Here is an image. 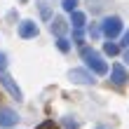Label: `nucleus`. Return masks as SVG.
Instances as JSON below:
<instances>
[{
	"mask_svg": "<svg viewBox=\"0 0 129 129\" xmlns=\"http://www.w3.org/2000/svg\"><path fill=\"white\" fill-rule=\"evenodd\" d=\"M0 85H3L7 92H10L12 99H17V101H21V89L14 85V80L10 78V75H5V73H0Z\"/></svg>",
	"mask_w": 129,
	"mask_h": 129,
	"instance_id": "obj_6",
	"label": "nucleus"
},
{
	"mask_svg": "<svg viewBox=\"0 0 129 129\" xmlns=\"http://www.w3.org/2000/svg\"><path fill=\"white\" fill-rule=\"evenodd\" d=\"M5 66H7V59H5V54H0V73L5 71Z\"/></svg>",
	"mask_w": 129,
	"mask_h": 129,
	"instance_id": "obj_17",
	"label": "nucleus"
},
{
	"mask_svg": "<svg viewBox=\"0 0 129 129\" xmlns=\"http://www.w3.org/2000/svg\"><path fill=\"white\" fill-rule=\"evenodd\" d=\"M17 122H19V115L12 108H0V127L10 129V127H14Z\"/></svg>",
	"mask_w": 129,
	"mask_h": 129,
	"instance_id": "obj_5",
	"label": "nucleus"
},
{
	"mask_svg": "<svg viewBox=\"0 0 129 129\" xmlns=\"http://www.w3.org/2000/svg\"><path fill=\"white\" fill-rule=\"evenodd\" d=\"M124 61H127V63H129V49H127V52H124Z\"/></svg>",
	"mask_w": 129,
	"mask_h": 129,
	"instance_id": "obj_19",
	"label": "nucleus"
},
{
	"mask_svg": "<svg viewBox=\"0 0 129 129\" xmlns=\"http://www.w3.org/2000/svg\"><path fill=\"white\" fill-rule=\"evenodd\" d=\"M38 10H40V17L42 19H52V10H49V5H47V0H38Z\"/></svg>",
	"mask_w": 129,
	"mask_h": 129,
	"instance_id": "obj_10",
	"label": "nucleus"
},
{
	"mask_svg": "<svg viewBox=\"0 0 129 129\" xmlns=\"http://www.w3.org/2000/svg\"><path fill=\"white\" fill-rule=\"evenodd\" d=\"M122 45H124V47H127V49H129V31H127V33H124V35H122Z\"/></svg>",
	"mask_w": 129,
	"mask_h": 129,
	"instance_id": "obj_18",
	"label": "nucleus"
},
{
	"mask_svg": "<svg viewBox=\"0 0 129 129\" xmlns=\"http://www.w3.org/2000/svg\"><path fill=\"white\" fill-rule=\"evenodd\" d=\"M80 54H82V59L87 61V66L92 68L96 75H106V73H108V63H106V61L96 54L92 47H82V49H80Z\"/></svg>",
	"mask_w": 129,
	"mask_h": 129,
	"instance_id": "obj_1",
	"label": "nucleus"
},
{
	"mask_svg": "<svg viewBox=\"0 0 129 129\" xmlns=\"http://www.w3.org/2000/svg\"><path fill=\"white\" fill-rule=\"evenodd\" d=\"M96 129H110V127H106V124H99V127H96Z\"/></svg>",
	"mask_w": 129,
	"mask_h": 129,
	"instance_id": "obj_20",
	"label": "nucleus"
},
{
	"mask_svg": "<svg viewBox=\"0 0 129 129\" xmlns=\"http://www.w3.org/2000/svg\"><path fill=\"white\" fill-rule=\"evenodd\" d=\"M38 33H40V31H38V26L33 24V21H21V24H19V35L21 38H26V40H28V38H35Z\"/></svg>",
	"mask_w": 129,
	"mask_h": 129,
	"instance_id": "obj_7",
	"label": "nucleus"
},
{
	"mask_svg": "<svg viewBox=\"0 0 129 129\" xmlns=\"http://www.w3.org/2000/svg\"><path fill=\"white\" fill-rule=\"evenodd\" d=\"M103 52H106V54H110V56H115L117 52H120V47H117L115 42H106L103 45Z\"/></svg>",
	"mask_w": 129,
	"mask_h": 129,
	"instance_id": "obj_11",
	"label": "nucleus"
},
{
	"mask_svg": "<svg viewBox=\"0 0 129 129\" xmlns=\"http://www.w3.org/2000/svg\"><path fill=\"white\" fill-rule=\"evenodd\" d=\"M66 19L63 17H54L52 19V33H56L59 38H63V33H66Z\"/></svg>",
	"mask_w": 129,
	"mask_h": 129,
	"instance_id": "obj_8",
	"label": "nucleus"
},
{
	"mask_svg": "<svg viewBox=\"0 0 129 129\" xmlns=\"http://www.w3.org/2000/svg\"><path fill=\"white\" fill-rule=\"evenodd\" d=\"M110 80L115 82L117 87L127 85V82H129V73H127V68H124L122 63H115V66H113V71H110Z\"/></svg>",
	"mask_w": 129,
	"mask_h": 129,
	"instance_id": "obj_4",
	"label": "nucleus"
},
{
	"mask_svg": "<svg viewBox=\"0 0 129 129\" xmlns=\"http://www.w3.org/2000/svg\"><path fill=\"white\" fill-rule=\"evenodd\" d=\"M21 3H26V0H21Z\"/></svg>",
	"mask_w": 129,
	"mask_h": 129,
	"instance_id": "obj_21",
	"label": "nucleus"
},
{
	"mask_svg": "<svg viewBox=\"0 0 129 129\" xmlns=\"http://www.w3.org/2000/svg\"><path fill=\"white\" fill-rule=\"evenodd\" d=\"M89 35H92V38H99V35H101V28L92 26V28H89Z\"/></svg>",
	"mask_w": 129,
	"mask_h": 129,
	"instance_id": "obj_16",
	"label": "nucleus"
},
{
	"mask_svg": "<svg viewBox=\"0 0 129 129\" xmlns=\"http://www.w3.org/2000/svg\"><path fill=\"white\" fill-rule=\"evenodd\" d=\"M68 78L73 82H78V85H92L94 82V75L89 71H85V68H73V71L68 73Z\"/></svg>",
	"mask_w": 129,
	"mask_h": 129,
	"instance_id": "obj_3",
	"label": "nucleus"
},
{
	"mask_svg": "<svg viewBox=\"0 0 129 129\" xmlns=\"http://www.w3.org/2000/svg\"><path fill=\"white\" fill-rule=\"evenodd\" d=\"M61 7H63L66 12H75V10H78V0H63Z\"/></svg>",
	"mask_w": 129,
	"mask_h": 129,
	"instance_id": "obj_12",
	"label": "nucleus"
},
{
	"mask_svg": "<svg viewBox=\"0 0 129 129\" xmlns=\"http://www.w3.org/2000/svg\"><path fill=\"white\" fill-rule=\"evenodd\" d=\"M101 33L108 38V40L117 38L120 33H122V19L120 17H106L103 24H101Z\"/></svg>",
	"mask_w": 129,
	"mask_h": 129,
	"instance_id": "obj_2",
	"label": "nucleus"
},
{
	"mask_svg": "<svg viewBox=\"0 0 129 129\" xmlns=\"http://www.w3.org/2000/svg\"><path fill=\"white\" fill-rule=\"evenodd\" d=\"M56 47L61 49V52H68V49H71V42H68L66 38H59V40H56Z\"/></svg>",
	"mask_w": 129,
	"mask_h": 129,
	"instance_id": "obj_14",
	"label": "nucleus"
},
{
	"mask_svg": "<svg viewBox=\"0 0 129 129\" xmlns=\"http://www.w3.org/2000/svg\"><path fill=\"white\" fill-rule=\"evenodd\" d=\"M63 127H66V129H78V127H80V122H78V120H73L71 115H68V117L63 120Z\"/></svg>",
	"mask_w": 129,
	"mask_h": 129,
	"instance_id": "obj_13",
	"label": "nucleus"
},
{
	"mask_svg": "<svg viewBox=\"0 0 129 129\" xmlns=\"http://www.w3.org/2000/svg\"><path fill=\"white\" fill-rule=\"evenodd\" d=\"M85 14H82V12H78V10H75V12H71V24H73V28H82V26H85Z\"/></svg>",
	"mask_w": 129,
	"mask_h": 129,
	"instance_id": "obj_9",
	"label": "nucleus"
},
{
	"mask_svg": "<svg viewBox=\"0 0 129 129\" xmlns=\"http://www.w3.org/2000/svg\"><path fill=\"white\" fill-rule=\"evenodd\" d=\"M35 129H59V127H56L54 120H45V122H42V124H38Z\"/></svg>",
	"mask_w": 129,
	"mask_h": 129,
	"instance_id": "obj_15",
	"label": "nucleus"
}]
</instances>
